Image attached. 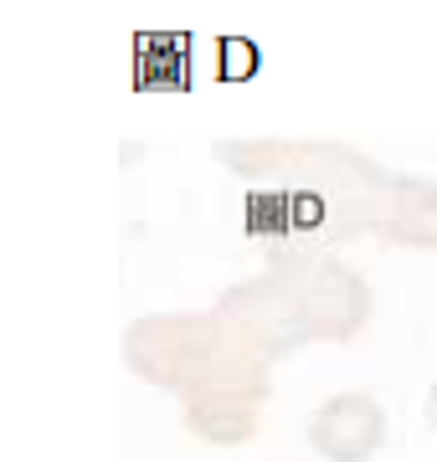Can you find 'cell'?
<instances>
[{
  "mask_svg": "<svg viewBox=\"0 0 437 462\" xmlns=\"http://www.w3.org/2000/svg\"><path fill=\"white\" fill-rule=\"evenodd\" d=\"M314 442L339 462H360L370 447L381 442V411H376V401L345 396L335 406H324V416L314 421Z\"/></svg>",
  "mask_w": 437,
  "mask_h": 462,
  "instance_id": "obj_1",
  "label": "cell"
}]
</instances>
